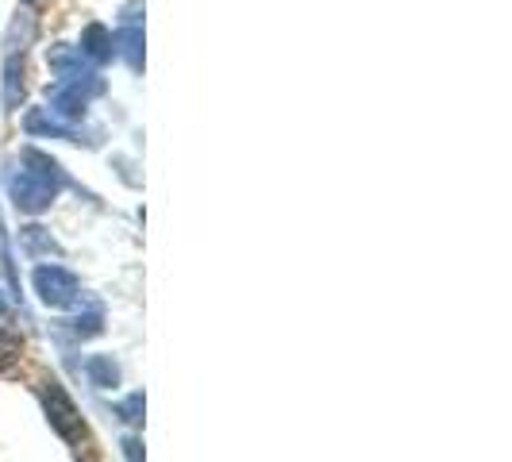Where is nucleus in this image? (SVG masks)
Instances as JSON below:
<instances>
[{"label": "nucleus", "instance_id": "nucleus-1", "mask_svg": "<svg viewBox=\"0 0 512 462\" xmlns=\"http://www.w3.org/2000/svg\"><path fill=\"white\" fill-rule=\"evenodd\" d=\"M20 355V343L12 339L8 332H0V366H8V362Z\"/></svg>", "mask_w": 512, "mask_h": 462}]
</instances>
